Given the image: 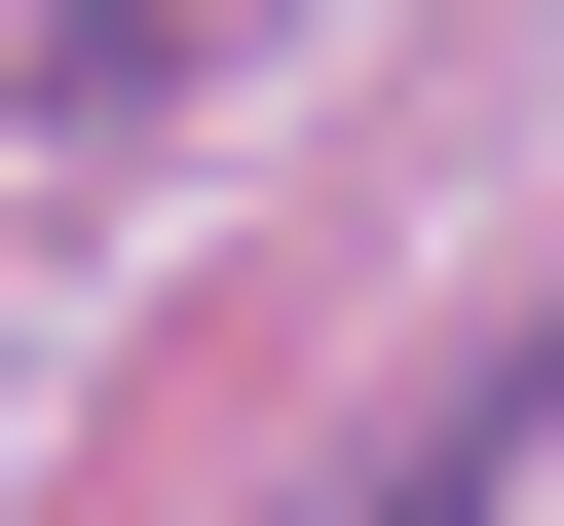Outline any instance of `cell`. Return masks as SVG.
Here are the masks:
<instances>
[{
	"mask_svg": "<svg viewBox=\"0 0 564 526\" xmlns=\"http://www.w3.org/2000/svg\"><path fill=\"white\" fill-rule=\"evenodd\" d=\"M226 39H263V0H39V39H0V113H39V151H151Z\"/></svg>",
	"mask_w": 564,
	"mask_h": 526,
	"instance_id": "6da1fadb",
	"label": "cell"
}]
</instances>
